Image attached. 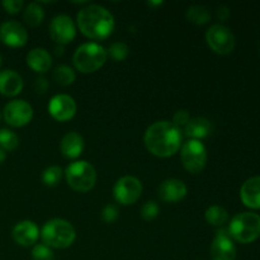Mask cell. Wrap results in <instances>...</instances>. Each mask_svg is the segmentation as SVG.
Wrapping results in <instances>:
<instances>
[{"label":"cell","instance_id":"cell-9","mask_svg":"<svg viewBox=\"0 0 260 260\" xmlns=\"http://www.w3.org/2000/svg\"><path fill=\"white\" fill-rule=\"evenodd\" d=\"M141 182L136 177H131V175L119 178L113 189V194L116 201L123 206L134 205L141 197Z\"/></svg>","mask_w":260,"mask_h":260},{"label":"cell","instance_id":"cell-2","mask_svg":"<svg viewBox=\"0 0 260 260\" xmlns=\"http://www.w3.org/2000/svg\"><path fill=\"white\" fill-rule=\"evenodd\" d=\"M78 25L84 36L91 40H106L114 29V18L102 5L90 4L78 13Z\"/></svg>","mask_w":260,"mask_h":260},{"label":"cell","instance_id":"cell-12","mask_svg":"<svg viewBox=\"0 0 260 260\" xmlns=\"http://www.w3.org/2000/svg\"><path fill=\"white\" fill-rule=\"evenodd\" d=\"M0 41L9 47H23L28 41L27 29L17 20H7L0 25Z\"/></svg>","mask_w":260,"mask_h":260},{"label":"cell","instance_id":"cell-3","mask_svg":"<svg viewBox=\"0 0 260 260\" xmlns=\"http://www.w3.org/2000/svg\"><path fill=\"white\" fill-rule=\"evenodd\" d=\"M43 244L50 248L66 249L75 241V229L69 221L52 218L47 221L41 231Z\"/></svg>","mask_w":260,"mask_h":260},{"label":"cell","instance_id":"cell-18","mask_svg":"<svg viewBox=\"0 0 260 260\" xmlns=\"http://www.w3.org/2000/svg\"><path fill=\"white\" fill-rule=\"evenodd\" d=\"M240 198L246 207L260 210V177L245 180L240 189Z\"/></svg>","mask_w":260,"mask_h":260},{"label":"cell","instance_id":"cell-38","mask_svg":"<svg viewBox=\"0 0 260 260\" xmlns=\"http://www.w3.org/2000/svg\"><path fill=\"white\" fill-rule=\"evenodd\" d=\"M2 62H3V58H2V55H0V66H2Z\"/></svg>","mask_w":260,"mask_h":260},{"label":"cell","instance_id":"cell-20","mask_svg":"<svg viewBox=\"0 0 260 260\" xmlns=\"http://www.w3.org/2000/svg\"><path fill=\"white\" fill-rule=\"evenodd\" d=\"M27 65L36 73H46L52 65V57L45 48H33L27 55Z\"/></svg>","mask_w":260,"mask_h":260},{"label":"cell","instance_id":"cell-29","mask_svg":"<svg viewBox=\"0 0 260 260\" xmlns=\"http://www.w3.org/2000/svg\"><path fill=\"white\" fill-rule=\"evenodd\" d=\"M32 258L33 260H52L53 251L50 246L45 245V244H37L33 246Z\"/></svg>","mask_w":260,"mask_h":260},{"label":"cell","instance_id":"cell-15","mask_svg":"<svg viewBox=\"0 0 260 260\" xmlns=\"http://www.w3.org/2000/svg\"><path fill=\"white\" fill-rule=\"evenodd\" d=\"M38 236H40V230H38L37 225L29 220L20 221L12 230L13 240L18 245L24 246V248L35 245L38 240Z\"/></svg>","mask_w":260,"mask_h":260},{"label":"cell","instance_id":"cell-14","mask_svg":"<svg viewBox=\"0 0 260 260\" xmlns=\"http://www.w3.org/2000/svg\"><path fill=\"white\" fill-rule=\"evenodd\" d=\"M211 258L212 260H235L236 248L229 233L221 231L211 244Z\"/></svg>","mask_w":260,"mask_h":260},{"label":"cell","instance_id":"cell-17","mask_svg":"<svg viewBox=\"0 0 260 260\" xmlns=\"http://www.w3.org/2000/svg\"><path fill=\"white\" fill-rule=\"evenodd\" d=\"M23 79L14 70L0 71V94L5 96H15L22 91Z\"/></svg>","mask_w":260,"mask_h":260},{"label":"cell","instance_id":"cell-16","mask_svg":"<svg viewBox=\"0 0 260 260\" xmlns=\"http://www.w3.org/2000/svg\"><path fill=\"white\" fill-rule=\"evenodd\" d=\"M157 193H159L160 200L164 201V202H179V201H182L187 196V185L184 184L183 180L170 178V179L164 180L159 185Z\"/></svg>","mask_w":260,"mask_h":260},{"label":"cell","instance_id":"cell-33","mask_svg":"<svg viewBox=\"0 0 260 260\" xmlns=\"http://www.w3.org/2000/svg\"><path fill=\"white\" fill-rule=\"evenodd\" d=\"M2 5L5 9V12L9 13V14H18L23 9L24 3L22 0H4Z\"/></svg>","mask_w":260,"mask_h":260},{"label":"cell","instance_id":"cell-37","mask_svg":"<svg viewBox=\"0 0 260 260\" xmlns=\"http://www.w3.org/2000/svg\"><path fill=\"white\" fill-rule=\"evenodd\" d=\"M55 51H56V55H62V51H63V48H62V46H58V47H56L55 48Z\"/></svg>","mask_w":260,"mask_h":260},{"label":"cell","instance_id":"cell-28","mask_svg":"<svg viewBox=\"0 0 260 260\" xmlns=\"http://www.w3.org/2000/svg\"><path fill=\"white\" fill-rule=\"evenodd\" d=\"M128 46L124 42H114L112 43L109 50L107 51V53H108L114 61H123L124 58L128 56Z\"/></svg>","mask_w":260,"mask_h":260},{"label":"cell","instance_id":"cell-10","mask_svg":"<svg viewBox=\"0 0 260 260\" xmlns=\"http://www.w3.org/2000/svg\"><path fill=\"white\" fill-rule=\"evenodd\" d=\"M3 117L9 126L23 127L32 121L33 108L28 102L15 99L4 107Z\"/></svg>","mask_w":260,"mask_h":260},{"label":"cell","instance_id":"cell-31","mask_svg":"<svg viewBox=\"0 0 260 260\" xmlns=\"http://www.w3.org/2000/svg\"><path fill=\"white\" fill-rule=\"evenodd\" d=\"M189 121H190V116L189 113H188V111H185V109H180V111L175 112L172 123L174 124L177 128L184 129V127L187 126Z\"/></svg>","mask_w":260,"mask_h":260},{"label":"cell","instance_id":"cell-23","mask_svg":"<svg viewBox=\"0 0 260 260\" xmlns=\"http://www.w3.org/2000/svg\"><path fill=\"white\" fill-rule=\"evenodd\" d=\"M75 71L68 65H60L53 70L52 79L56 81L57 85L61 86H69L75 81Z\"/></svg>","mask_w":260,"mask_h":260},{"label":"cell","instance_id":"cell-4","mask_svg":"<svg viewBox=\"0 0 260 260\" xmlns=\"http://www.w3.org/2000/svg\"><path fill=\"white\" fill-rule=\"evenodd\" d=\"M108 53L106 48L95 42H88L79 46L74 53V65L80 73L89 74L99 70L106 63Z\"/></svg>","mask_w":260,"mask_h":260},{"label":"cell","instance_id":"cell-36","mask_svg":"<svg viewBox=\"0 0 260 260\" xmlns=\"http://www.w3.org/2000/svg\"><path fill=\"white\" fill-rule=\"evenodd\" d=\"M5 159H7V152L3 149H0V164H3L5 161Z\"/></svg>","mask_w":260,"mask_h":260},{"label":"cell","instance_id":"cell-34","mask_svg":"<svg viewBox=\"0 0 260 260\" xmlns=\"http://www.w3.org/2000/svg\"><path fill=\"white\" fill-rule=\"evenodd\" d=\"M33 88H35L36 93L43 94L48 89V81L46 80L45 78H38L35 80V84H33Z\"/></svg>","mask_w":260,"mask_h":260},{"label":"cell","instance_id":"cell-5","mask_svg":"<svg viewBox=\"0 0 260 260\" xmlns=\"http://www.w3.org/2000/svg\"><path fill=\"white\" fill-rule=\"evenodd\" d=\"M229 235L241 244H250L260 236V216L254 212H241L231 220Z\"/></svg>","mask_w":260,"mask_h":260},{"label":"cell","instance_id":"cell-11","mask_svg":"<svg viewBox=\"0 0 260 260\" xmlns=\"http://www.w3.org/2000/svg\"><path fill=\"white\" fill-rule=\"evenodd\" d=\"M76 28L69 15H56L50 23V36L58 46L70 43L75 38Z\"/></svg>","mask_w":260,"mask_h":260},{"label":"cell","instance_id":"cell-19","mask_svg":"<svg viewBox=\"0 0 260 260\" xmlns=\"http://www.w3.org/2000/svg\"><path fill=\"white\" fill-rule=\"evenodd\" d=\"M61 152L68 159H76L84 151V139L78 132H69L62 137L60 144Z\"/></svg>","mask_w":260,"mask_h":260},{"label":"cell","instance_id":"cell-25","mask_svg":"<svg viewBox=\"0 0 260 260\" xmlns=\"http://www.w3.org/2000/svg\"><path fill=\"white\" fill-rule=\"evenodd\" d=\"M205 218L210 225L212 226H222L228 221L229 215L228 211L221 206H211L207 208L205 213Z\"/></svg>","mask_w":260,"mask_h":260},{"label":"cell","instance_id":"cell-13","mask_svg":"<svg viewBox=\"0 0 260 260\" xmlns=\"http://www.w3.org/2000/svg\"><path fill=\"white\" fill-rule=\"evenodd\" d=\"M76 103L74 98L68 94H58L51 98L48 103V112L58 122H66L73 118L76 113Z\"/></svg>","mask_w":260,"mask_h":260},{"label":"cell","instance_id":"cell-26","mask_svg":"<svg viewBox=\"0 0 260 260\" xmlns=\"http://www.w3.org/2000/svg\"><path fill=\"white\" fill-rule=\"evenodd\" d=\"M18 145H19V139L12 129H0V149L4 151H12L17 149Z\"/></svg>","mask_w":260,"mask_h":260},{"label":"cell","instance_id":"cell-27","mask_svg":"<svg viewBox=\"0 0 260 260\" xmlns=\"http://www.w3.org/2000/svg\"><path fill=\"white\" fill-rule=\"evenodd\" d=\"M62 169L57 165H52V167H48L47 169L43 170L42 173V182L45 185L48 187H55L58 182L62 178Z\"/></svg>","mask_w":260,"mask_h":260},{"label":"cell","instance_id":"cell-30","mask_svg":"<svg viewBox=\"0 0 260 260\" xmlns=\"http://www.w3.org/2000/svg\"><path fill=\"white\" fill-rule=\"evenodd\" d=\"M159 215V205L155 201H149L141 207V216L144 220L151 221Z\"/></svg>","mask_w":260,"mask_h":260},{"label":"cell","instance_id":"cell-1","mask_svg":"<svg viewBox=\"0 0 260 260\" xmlns=\"http://www.w3.org/2000/svg\"><path fill=\"white\" fill-rule=\"evenodd\" d=\"M146 149L157 157L173 156L182 145V134L172 122L157 121L145 132Z\"/></svg>","mask_w":260,"mask_h":260},{"label":"cell","instance_id":"cell-24","mask_svg":"<svg viewBox=\"0 0 260 260\" xmlns=\"http://www.w3.org/2000/svg\"><path fill=\"white\" fill-rule=\"evenodd\" d=\"M185 15H187V19L189 22L194 23L197 25L206 24L211 19L210 10L206 7H203V5H193V7H190L187 10Z\"/></svg>","mask_w":260,"mask_h":260},{"label":"cell","instance_id":"cell-21","mask_svg":"<svg viewBox=\"0 0 260 260\" xmlns=\"http://www.w3.org/2000/svg\"><path fill=\"white\" fill-rule=\"evenodd\" d=\"M184 132L185 136L190 137V140L201 141L202 139L210 136L212 132V124L205 117H194V118H190L187 126L184 127Z\"/></svg>","mask_w":260,"mask_h":260},{"label":"cell","instance_id":"cell-7","mask_svg":"<svg viewBox=\"0 0 260 260\" xmlns=\"http://www.w3.org/2000/svg\"><path fill=\"white\" fill-rule=\"evenodd\" d=\"M180 159L185 169L192 174L202 172L207 162V150L198 140H189L182 146Z\"/></svg>","mask_w":260,"mask_h":260},{"label":"cell","instance_id":"cell-32","mask_svg":"<svg viewBox=\"0 0 260 260\" xmlns=\"http://www.w3.org/2000/svg\"><path fill=\"white\" fill-rule=\"evenodd\" d=\"M118 218V210L114 205H107L102 211V220L107 223H112Z\"/></svg>","mask_w":260,"mask_h":260},{"label":"cell","instance_id":"cell-22","mask_svg":"<svg viewBox=\"0 0 260 260\" xmlns=\"http://www.w3.org/2000/svg\"><path fill=\"white\" fill-rule=\"evenodd\" d=\"M45 18V10L40 3H30L24 10V20L30 27H37Z\"/></svg>","mask_w":260,"mask_h":260},{"label":"cell","instance_id":"cell-35","mask_svg":"<svg viewBox=\"0 0 260 260\" xmlns=\"http://www.w3.org/2000/svg\"><path fill=\"white\" fill-rule=\"evenodd\" d=\"M217 15L221 20H226L229 17H230V10H229L228 7L222 5V7L218 8L217 10Z\"/></svg>","mask_w":260,"mask_h":260},{"label":"cell","instance_id":"cell-8","mask_svg":"<svg viewBox=\"0 0 260 260\" xmlns=\"http://www.w3.org/2000/svg\"><path fill=\"white\" fill-rule=\"evenodd\" d=\"M208 46L218 55H229L235 48V36L223 24H213L206 33Z\"/></svg>","mask_w":260,"mask_h":260},{"label":"cell","instance_id":"cell-6","mask_svg":"<svg viewBox=\"0 0 260 260\" xmlns=\"http://www.w3.org/2000/svg\"><path fill=\"white\" fill-rule=\"evenodd\" d=\"M65 178L68 184L76 192H88L95 185L96 173L93 165L84 160L74 161L66 168Z\"/></svg>","mask_w":260,"mask_h":260}]
</instances>
